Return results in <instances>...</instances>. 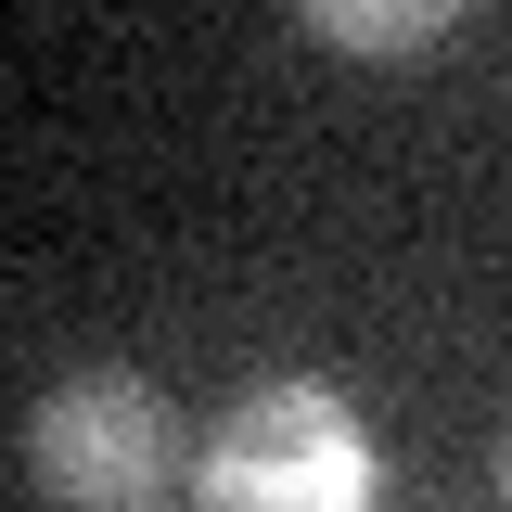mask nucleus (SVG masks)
<instances>
[{
	"instance_id": "obj_4",
	"label": "nucleus",
	"mask_w": 512,
	"mask_h": 512,
	"mask_svg": "<svg viewBox=\"0 0 512 512\" xmlns=\"http://www.w3.org/2000/svg\"><path fill=\"white\" fill-rule=\"evenodd\" d=\"M500 500H512V448H500Z\"/></svg>"
},
{
	"instance_id": "obj_1",
	"label": "nucleus",
	"mask_w": 512,
	"mask_h": 512,
	"mask_svg": "<svg viewBox=\"0 0 512 512\" xmlns=\"http://www.w3.org/2000/svg\"><path fill=\"white\" fill-rule=\"evenodd\" d=\"M192 500H218V512H372L384 448L359 436V410L320 372H269L231 397L218 448L192 461Z\"/></svg>"
},
{
	"instance_id": "obj_3",
	"label": "nucleus",
	"mask_w": 512,
	"mask_h": 512,
	"mask_svg": "<svg viewBox=\"0 0 512 512\" xmlns=\"http://www.w3.org/2000/svg\"><path fill=\"white\" fill-rule=\"evenodd\" d=\"M295 13H308L320 52H346V64H410V52H436L474 0H295Z\"/></svg>"
},
{
	"instance_id": "obj_2",
	"label": "nucleus",
	"mask_w": 512,
	"mask_h": 512,
	"mask_svg": "<svg viewBox=\"0 0 512 512\" xmlns=\"http://www.w3.org/2000/svg\"><path fill=\"white\" fill-rule=\"evenodd\" d=\"M26 487L39 500H77V512H141L167 500V487H192V461L205 448L180 436V397L141 372H64L26 397Z\"/></svg>"
}]
</instances>
